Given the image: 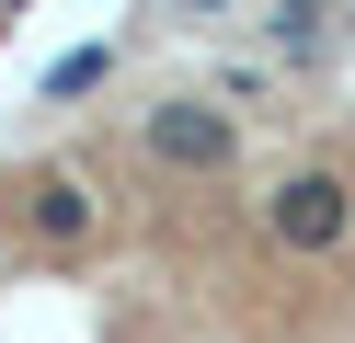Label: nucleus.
<instances>
[{"instance_id": "1", "label": "nucleus", "mask_w": 355, "mask_h": 343, "mask_svg": "<svg viewBox=\"0 0 355 343\" xmlns=\"http://www.w3.org/2000/svg\"><path fill=\"white\" fill-rule=\"evenodd\" d=\"M24 12H35V0H0V35H12V23H24Z\"/></svg>"}]
</instances>
